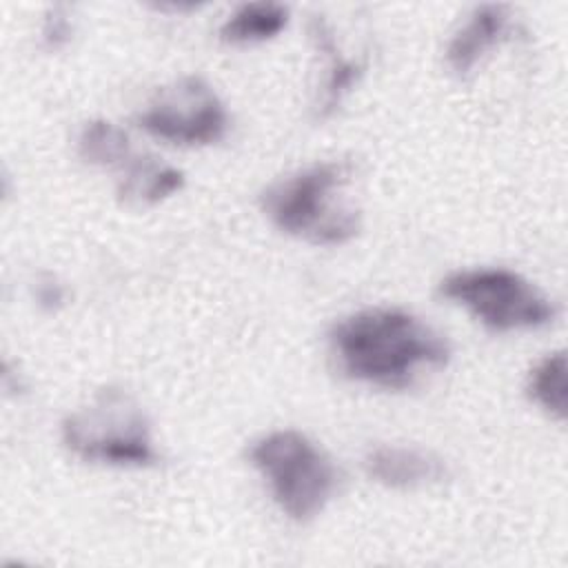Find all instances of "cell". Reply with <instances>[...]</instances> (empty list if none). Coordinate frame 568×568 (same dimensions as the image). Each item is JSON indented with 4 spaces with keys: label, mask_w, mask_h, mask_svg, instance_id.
Here are the masks:
<instances>
[{
    "label": "cell",
    "mask_w": 568,
    "mask_h": 568,
    "mask_svg": "<svg viewBox=\"0 0 568 568\" xmlns=\"http://www.w3.org/2000/svg\"><path fill=\"white\" fill-rule=\"evenodd\" d=\"M288 20V9L277 2L242 4L220 29V38L229 44H257L275 38Z\"/></svg>",
    "instance_id": "30bf717a"
},
{
    "label": "cell",
    "mask_w": 568,
    "mask_h": 568,
    "mask_svg": "<svg viewBox=\"0 0 568 568\" xmlns=\"http://www.w3.org/2000/svg\"><path fill=\"white\" fill-rule=\"evenodd\" d=\"M528 395L557 419L566 417V355L557 351L544 357L528 377Z\"/></svg>",
    "instance_id": "4fadbf2b"
},
{
    "label": "cell",
    "mask_w": 568,
    "mask_h": 568,
    "mask_svg": "<svg viewBox=\"0 0 568 568\" xmlns=\"http://www.w3.org/2000/svg\"><path fill=\"white\" fill-rule=\"evenodd\" d=\"M333 355L346 377L382 388H404L422 366H446L448 342L428 324L397 308H368L331 331Z\"/></svg>",
    "instance_id": "6da1fadb"
},
{
    "label": "cell",
    "mask_w": 568,
    "mask_h": 568,
    "mask_svg": "<svg viewBox=\"0 0 568 568\" xmlns=\"http://www.w3.org/2000/svg\"><path fill=\"white\" fill-rule=\"evenodd\" d=\"M348 182L344 162H320L288 175L262 195V206L277 229L313 244H344L355 237L359 215L337 202V191Z\"/></svg>",
    "instance_id": "7a4b0ae2"
},
{
    "label": "cell",
    "mask_w": 568,
    "mask_h": 568,
    "mask_svg": "<svg viewBox=\"0 0 568 568\" xmlns=\"http://www.w3.org/2000/svg\"><path fill=\"white\" fill-rule=\"evenodd\" d=\"M508 7L506 4H481L477 7L468 22L453 36L446 49V60L455 73H466L473 64L499 42L506 33Z\"/></svg>",
    "instance_id": "ba28073f"
},
{
    "label": "cell",
    "mask_w": 568,
    "mask_h": 568,
    "mask_svg": "<svg viewBox=\"0 0 568 568\" xmlns=\"http://www.w3.org/2000/svg\"><path fill=\"white\" fill-rule=\"evenodd\" d=\"M251 462L268 479L280 508L295 521L315 517L335 493V466L297 430H275L257 439Z\"/></svg>",
    "instance_id": "277c9868"
},
{
    "label": "cell",
    "mask_w": 568,
    "mask_h": 568,
    "mask_svg": "<svg viewBox=\"0 0 568 568\" xmlns=\"http://www.w3.org/2000/svg\"><path fill=\"white\" fill-rule=\"evenodd\" d=\"M313 38H315L317 47L331 60V71H328V80H326V89H324V100H322V111H320V115L326 118V115H331L339 106L344 93L355 84V80L362 75L364 67L353 62V60H346V58H342L337 53L335 42L331 38V31L326 29L324 20H320V18L313 20Z\"/></svg>",
    "instance_id": "7c38bea8"
},
{
    "label": "cell",
    "mask_w": 568,
    "mask_h": 568,
    "mask_svg": "<svg viewBox=\"0 0 568 568\" xmlns=\"http://www.w3.org/2000/svg\"><path fill=\"white\" fill-rule=\"evenodd\" d=\"M38 300H40L44 306L60 304V302H62V288H60L55 282H44V284L38 286Z\"/></svg>",
    "instance_id": "9a60e30c"
},
{
    "label": "cell",
    "mask_w": 568,
    "mask_h": 568,
    "mask_svg": "<svg viewBox=\"0 0 568 568\" xmlns=\"http://www.w3.org/2000/svg\"><path fill=\"white\" fill-rule=\"evenodd\" d=\"M439 293L464 304L493 331L539 328L555 315L552 304L508 268H473L448 275Z\"/></svg>",
    "instance_id": "5b68a950"
},
{
    "label": "cell",
    "mask_w": 568,
    "mask_h": 568,
    "mask_svg": "<svg viewBox=\"0 0 568 568\" xmlns=\"http://www.w3.org/2000/svg\"><path fill=\"white\" fill-rule=\"evenodd\" d=\"M78 149L82 160L95 166H124L131 160L126 133L106 120H93L84 124Z\"/></svg>",
    "instance_id": "8fae6325"
},
{
    "label": "cell",
    "mask_w": 568,
    "mask_h": 568,
    "mask_svg": "<svg viewBox=\"0 0 568 568\" xmlns=\"http://www.w3.org/2000/svg\"><path fill=\"white\" fill-rule=\"evenodd\" d=\"M226 111L215 91L197 75H186L164 87L138 124L153 138L171 144H211L226 131Z\"/></svg>",
    "instance_id": "8992f818"
},
{
    "label": "cell",
    "mask_w": 568,
    "mask_h": 568,
    "mask_svg": "<svg viewBox=\"0 0 568 568\" xmlns=\"http://www.w3.org/2000/svg\"><path fill=\"white\" fill-rule=\"evenodd\" d=\"M71 36V24H69V16L64 11L62 4H55L53 9H49L47 18H44V27H42V40L49 49H60L62 44L69 42Z\"/></svg>",
    "instance_id": "5bb4252c"
},
{
    "label": "cell",
    "mask_w": 568,
    "mask_h": 568,
    "mask_svg": "<svg viewBox=\"0 0 568 568\" xmlns=\"http://www.w3.org/2000/svg\"><path fill=\"white\" fill-rule=\"evenodd\" d=\"M364 468L368 477L390 488H415L446 477V466L439 457L406 446L373 448L364 459Z\"/></svg>",
    "instance_id": "52a82bcc"
},
{
    "label": "cell",
    "mask_w": 568,
    "mask_h": 568,
    "mask_svg": "<svg viewBox=\"0 0 568 568\" xmlns=\"http://www.w3.org/2000/svg\"><path fill=\"white\" fill-rule=\"evenodd\" d=\"M182 184V171L166 166L153 158H131L124 164V178L118 186V195L124 204L149 206L180 191Z\"/></svg>",
    "instance_id": "9c48e42d"
},
{
    "label": "cell",
    "mask_w": 568,
    "mask_h": 568,
    "mask_svg": "<svg viewBox=\"0 0 568 568\" xmlns=\"http://www.w3.org/2000/svg\"><path fill=\"white\" fill-rule=\"evenodd\" d=\"M62 439L87 462L146 466L155 459L142 406L113 386L98 390L87 406L64 417Z\"/></svg>",
    "instance_id": "3957f363"
}]
</instances>
